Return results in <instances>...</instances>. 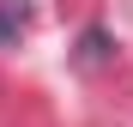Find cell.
Instances as JSON below:
<instances>
[{"mask_svg": "<svg viewBox=\"0 0 133 127\" xmlns=\"http://www.w3.org/2000/svg\"><path fill=\"white\" fill-rule=\"evenodd\" d=\"M18 36H24V6L18 0H0V49H12Z\"/></svg>", "mask_w": 133, "mask_h": 127, "instance_id": "obj_1", "label": "cell"}, {"mask_svg": "<svg viewBox=\"0 0 133 127\" xmlns=\"http://www.w3.org/2000/svg\"><path fill=\"white\" fill-rule=\"evenodd\" d=\"M79 61H85V67H103V61H109V36L103 30H85L79 36Z\"/></svg>", "mask_w": 133, "mask_h": 127, "instance_id": "obj_2", "label": "cell"}]
</instances>
